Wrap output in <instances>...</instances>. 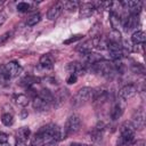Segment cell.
I'll use <instances>...</instances> for the list:
<instances>
[{
  "mask_svg": "<svg viewBox=\"0 0 146 146\" xmlns=\"http://www.w3.org/2000/svg\"><path fill=\"white\" fill-rule=\"evenodd\" d=\"M100 60H103V57L100 56V55H98V54H95V52H88L87 55H84L83 56V66L84 67H87V66H92V65H95L96 63H98V62H100Z\"/></svg>",
  "mask_w": 146,
  "mask_h": 146,
  "instance_id": "4fadbf2b",
  "label": "cell"
},
{
  "mask_svg": "<svg viewBox=\"0 0 146 146\" xmlns=\"http://www.w3.org/2000/svg\"><path fill=\"white\" fill-rule=\"evenodd\" d=\"M91 67L98 75L104 76V78H110L115 73L114 64H112L107 60H100V62L96 63L95 65H92Z\"/></svg>",
  "mask_w": 146,
  "mask_h": 146,
  "instance_id": "3957f363",
  "label": "cell"
},
{
  "mask_svg": "<svg viewBox=\"0 0 146 146\" xmlns=\"http://www.w3.org/2000/svg\"><path fill=\"white\" fill-rule=\"evenodd\" d=\"M51 102H49L48 99H46L43 96L41 95H36L34 98H33V102H32V106L35 111L38 112H44V111H48L51 106Z\"/></svg>",
  "mask_w": 146,
  "mask_h": 146,
  "instance_id": "8992f818",
  "label": "cell"
},
{
  "mask_svg": "<svg viewBox=\"0 0 146 146\" xmlns=\"http://www.w3.org/2000/svg\"><path fill=\"white\" fill-rule=\"evenodd\" d=\"M81 123H82L81 117L78 114L70 115L68 119L66 120V123H65V127H64L65 136H71V135L76 133L81 128Z\"/></svg>",
  "mask_w": 146,
  "mask_h": 146,
  "instance_id": "277c9868",
  "label": "cell"
},
{
  "mask_svg": "<svg viewBox=\"0 0 146 146\" xmlns=\"http://www.w3.org/2000/svg\"><path fill=\"white\" fill-rule=\"evenodd\" d=\"M82 36H83V35H81V34H76V35H73V36H71L70 39L65 40V41H64V43H65V44H70V43H72V42H75V41L80 40Z\"/></svg>",
  "mask_w": 146,
  "mask_h": 146,
  "instance_id": "4dcf8cb0",
  "label": "cell"
},
{
  "mask_svg": "<svg viewBox=\"0 0 146 146\" xmlns=\"http://www.w3.org/2000/svg\"><path fill=\"white\" fill-rule=\"evenodd\" d=\"M17 10L21 13H27L31 10V5L27 2H18L17 3Z\"/></svg>",
  "mask_w": 146,
  "mask_h": 146,
  "instance_id": "f546056e",
  "label": "cell"
},
{
  "mask_svg": "<svg viewBox=\"0 0 146 146\" xmlns=\"http://www.w3.org/2000/svg\"><path fill=\"white\" fill-rule=\"evenodd\" d=\"M92 94H94V89L89 88V87H83L81 89H79L76 91V94L73 96L72 98V105L74 107H79L82 106L83 104H86L90 98H92Z\"/></svg>",
  "mask_w": 146,
  "mask_h": 146,
  "instance_id": "7a4b0ae2",
  "label": "cell"
},
{
  "mask_svg": "<svg viewBox=\"0 0 146 146\" xmlns=\"http://www.w3.org/2000/svg\"><path fill=\"white\" fill-rule=\"evenodd\" d=\"M84 68L86 67L81 63H78V62H71L66 66V70L70 72V74H73V75H76V76L84 74Z\"/></svg>",
  "mask_w": 146,
  "mask_h": 146,
  "instance_id": "5bb4252c",
  "label": "cell"
},
{
  "mask_svg": "<svg viewBox=\"0 0 146 146\" xmlns=\"http://www.w3.org/2000/svg\"><path fill=\"white\" fill-rule=\"evenodd\" d=\"M15 146H26V144L23 143V141H18V140H16V145H15Z\"/></svg>",
  "mask_w": 146,
  "mask_h": 146,
  "instance_id": "74e56055",
  "label": "cell"
},
{
  "mask_svg": "<svg viewBox=\"0 0 146 146\" xmlns=\"http://www.w3.org/2000/svg\"><path fill=\"white\" fill-rule=\"evenodd\" d=\"M120 3L124 9H127L130 14H133V15H139V13L141 10L140 1H123Z\"/></svg>",
  "mask_w": 146,
  "mask_h": 146,
  "instance_id": "30bf717a",
  "label": "cell"
},
{
  "mask_svg": "<svg viewBox=\"0 0 146 146\" xmlns=\"http://www.w3.org/2000/svg\"><path fill=\"white\" fill-rule=\"evenodd\" d=\"M8 143V135L5 132H0V144Z\"/></svg>",
  "mask_w": 146,
  "mask_h": 146,
  "instance_id": "e575fe53",
  "label": "cell"
},
{
  "mask_svg": "<svg viewBox=\"0 0 146 146\" xmlns=\"http://www.w3.org/2000/svg\"><path fill=\"white\" fill-rule=\"evenodd\" d=\"M138 22H139V18H138V15H133V14H129L125 18L122 19V26H123V30L125 32H129L133 29L137 27L138 25Z\"/></svg>",
  "mask_w": 146,
  "mask_h": 146,
  "instance_id": "ba28073f",
  "label": "cell"
},
{
  "mask_svg": "<svg viewBox=\"0 0 146 146\" xmlns=\"http://www.w3.org/2000/svg\"><path fill=\"white\" fill-rule=\"evenodd\" d=\"M14 102L16 105H18L21 107H26L30 103V98L24 94H18V95L14 96Z\"/></svg>",
  "mask_w": 146,
  "mask_h": 146,
  "instance_id": "603a6c76",
  "label": "cell"
},
{
  "mask_svg": "<svg viewBox=\"0 0 146 146\" xmlns=\"http://www.w3.org/2000/svg\"><path fill=\"white\" fill-rule=\"evenodd\" d=\"M137 92V87L133 83H128L125 86H123L120 91H119V97L122 100H128L130 98H132Z\"/></svg>",
  "mask_w": 146,
  "mask_h": 146,
  "instance_id": "52a82bcc",
  "label": "cell"
},
{
  "mask_svg": "<svg viewBox=\"0 0 146 146\" xmlns=\"http://www.w3.org/2000/svg\"><path fill=\"white\" fill-rule=\"evenodd\" d=\"M11 35H13V32H11V31H10V32H6L5 34H2V35L0 36V43L6 42L8 39H10V38H11Z\"/></svg>",
  "mask_w": 146,
  "mask_h": 146,
  "instance_id": "1f68e13d",
  "label": "cell"
},
{
  "mask_svg": "<svg viewBox=\"0 0 146 146\" xmlns=\"http://www.w3.org/2000/svg\"><path fill=\"white\" fill-rule=\"evenodd\" d=\"M70 146H90V145H87V144H82V143H72Z\"/></svg>",
  "mask_w": 146,
  "mask_h": 146,
  "instance_id": "8d00e7d4",
  "label": "cell"
},
{
  "mask_svg": "<svg viewBox=\"0 0 146 146\" xmlns=\"http://www.w3.org/2000/svg\"><path fill=\"white\" fill-rule=\"evenodd\" d=\"M110 22H111V24H112V27H113L114 30H117V27H119V25H120V23H121V19H120L119 14L111 11V13H110Z\"/></svg>",
  "mask_w": 146,
  "mask_h": 146,
  "instance_id": "d4e9b609",
  "label": "cell"
},
{
  "mask_svg": "<svg viewBox=\"0 0 146 146\" xmlns=\"http://www.w3.org/2000/svg\"><path fill=\"white\" fill-rule=\"evenodd\" d=\"M110 42H117V43H121V34L117 30H113L110 34H108V40Z\"/></svg>",
  "mask_w": 146,
  "mask_h": 146,
  "instance_id": "4316f807",
  "label": "cell"
},
{
  "mask_svg": "<svg viewBox=\"0 0 146 146\" xmlns=\"http://www.w3.org/2000/svg\"><path fill=\"white\" fill-rule=\"evenodd\" d=\"M0 146H10L8 143H5V144H0Z\"/></svg>",
  "mask_w": 146,
  "mask_h": 146,
  "instance_id": "f35d334b",
  "label": "cell"
},
{
  "mask_svg": "<svg viewBox=\"0 0 146 146\" xmlns=\"http://www.w3.org/2000/svg\"><path fill=\"white\" fill-rule=\"evenodd\" d=\"M92 99H94V103H96V104H103L104 102H106L108 99V91L103 88L98 89L97 91H94Z\"/></svg>",
  "mask_w": 146,
  "mask_h": 146,
  "instance_id": "2e32d148",
  "label": "cell"
},
{
  "mask_svg": "<svg viewBox=\"0 0 146 146\" xmlns=\"http://www.w3.org/2000/svg\"><path fill=\"white\" fill-rule=\"evenodd\" d=\"M39 64L42 68L44 70H51L54 67V64H55V59L51 55L49 54H44L40 57V60H39Z\"/></svg>",
  "mask_w": 146,
  "mask_h": 146,
  "instance_id": "9a60e30c",
  "label": "cell"
},
{
  "mask_svg": "<svg viewBox=\"0 0 146 146\" xmlns=\"http://www.w3.org/2000/svg\"><path fill=\"white\" fill-rule=\"evenodd\" d=\"M110 52V56L115 59V60H120L122 58V56L124 55V49L121 46V43L117 42H110L107 41V48H106Z\"/></svg>",
  "mask_w": 146,
  "mask_h": 146,
  "instance_id": "5b68a950",
  "label": "cell"
},
{
  "mask_svg": "<svg viewBox=\"0 0 146 146\" xmlns=\"http://www.w3.org/2000/svg\"><path fill=\"white\" fill-rule=\"evenodd\" d=\"M132 125L135 129H143L145 125V113L143 110H137V112L133 113L132 115Z\"/></svg>",
  "mask_w": 146,
  "mask_h": 146,
  "instance_id": "8fae6325",
  "label": "cell"
},
{
  "mask_svg": "<svg viewBox=\"0 0 146 146\" xmlns=\"http://www.w3.org/2000/svg\"><path fill=\"white\" fill-rule=\"evenodd\" d=\"M30 137H31V130L27 127H23V128L18 129V131L16 133V140H18V141L25 143Z\"/></svg>",
  "mask_w": 146,
  "mask_h": 146,
  "instance_id": "ac0fdd59",
  "label": "cell"
},
{
  "mask_svg": "<svg viewBox=\"0 0 146 146\" xmlns=\"http://www.w3.org/2000/svg\"><path fill=\"white\" fill-rule=\"evenodd\" d=\"M104 130H105V124L103 122H98L97 125L94 128V130L91 132L92 138L95 140H99L103 137V135H104Z\"/></svg>",
  "mask_w": 146,
  "mask_h": 146,
  "instance_id": "44dd1931",
  "label": "cell"
},
{
  "mask_svg": "<svg viewBox=\"0 0 146 146\" xmlns=\"http://www.w3.org/2000/svg\"><path fill=\"white\" fill-rule=\"evenodd\" d=\"M91 42V46L97 48V49H106L107 48V40H105L103 36H96V38H92V40L90 41Z\"/></svg>",
  "mask_w": 146,
  "mask_h": 146,
  "instance_id": "7402d4cb",
  "label": "cell"
},
{
  "mask_svg": "<svg viewBox=\"0 0 146 146\" xmlns=\"http://www.w3.org/2000/svg\"><path fill=\"white\" fill-rule=\"evenodd\" d=\"M131 41L133 44L136 46H141L145 41V32L141 31V30H138V31H135L131 35Z\"/></svg>",
  "mask_w": 146,
  "mask_h": 146,
  "instance_id": "ffe728a7",
  "label": "cell"
},
{
  "mask_svg": "<svg viewBox=\"0 0 146 146\" xmlns=\"http://www.w3.org/2000/svg\"><path fill=\"white\" fill-rule=\"evenodd\" d=\"M7 14H6V11H3V10H0V27L7 22Z\"/></svg>",
  "mask_w": 146,
  "mask_h": 146,
  "instance_id": "d6a6232c",
  "label": "cell"
},
{
  "mask_svg": "<svg viewBox=\"0 0 146 146\" xmlns=\"http://www.w3.org/2000/svg\"><path fill=\"white\" fill-rule=\"evenodd\" d=\"M76 79H78V76H76V75H73V74H70V76L67 78V80H66V82H67L68 84H72V83H75V82H76Z\"/></svg>",
  "mask_w": 146,
  "mask_h": 146,
  "instance_id": "d590c367",
  "label": "cell"
},
{
  "mask_svg": "<svg viewBox=\"0 0 146 146\" xmlns=\"http://www.w3.org/2000/svg\"><path fill=\"white\" fill-rule=\"evenodd\" d=\"M79 2L78 1H63V7L66 9V10H68V11H74V10H76L78 9V7H79Z\"/></svg>",
  "mask_w": 146,
  "mask_h": 146,
  "instance_id": "484cf974",
  "label": "cell"
},
{
  "mask_svg": "<svg viewBox=\"0 0 146 146\" xmlns=\"http://www.w3.org/2000/svg\"><path fill=\"white\" fill-rule=\"evenodd\" d=\"M136 129L131 121H125L120 128V136L116 140L117 146H130L135 140Z\"/></svg>",
  "mask_w": 146,
  "mask_h": 146,
  "instance_id": "6da1fadb",
  "label": "cell"
},
{
  "mask_svg": "<svg viewBox=\"0 0 146 146\" xmlns=\"http://www.w3.org/2000/svg\"><path fill=\"white\" fill-rule=\"evenodd\" d=\"M36 81H38V79H36V78L31 76V75H26L25 78H23V79H22L21 83H22L23 86L27 87V88H31V86H32V84H34Z\"/></svg>",
  "mask_w": 146,
  "mask_h": 146,
  "instance_id": "f1b7e54d",
  "label": "cell"
},
{
  "mask_svg": "<svg viewBox=\"0 0 146 146\" xmlns=\"http://www.w3.org/2000/svg\"><path fill=\"white\" fill-rule=\"evenodd\" d=\"M6 67V71L9 75L10 79H14V78H17L22 72H23V67L17 63V62H9L5 65Z\"/></svg>",
  "mask_w": 146,
  "mask_h": 146,
  "instance_id": "9c48e42d",
  "label": "cell"
},
{
  "mask_svg": "<svg viewBox=\"0 0 146 146\" xmlns=\"http://www.w3.org/2000/svg\"><path fill=\"white\" fill-rule=\"evenodd\" d=\"M63 9H64L63 2H56L55 5H52V6L49 8V10H48V13H47V18L50 19V21H54V19L58 18L59 15L62 14Z\"/></svg>",
  "mask_w": 146,
  "mask_h": 146,
  "instance_id": "7c38bea8",
  "label": "cell"
},
{
  "mask_svg": "<svg viewBox=\"0 0 146 146\" xmlns=\"http://www.w3.org/2000/svg\"><path fill=\"white\" fill-rule=\"evenodd\" d=\"M1 122H2L6 127L13 125V123H14V116H13V114H10V113H5V114H2V116H1Z\"/></svg>",
  "mask_w": 146,
  "mask_h": 146,
  "instance_id": "83f0119b",
  "label": "cell"
},
{
  "mask_svg": "<svg viewBox=\"0 0 146 146\" xmlns=\"http://www.w3.org/2000/svg\"><path fill=\"white\" fill-rule=\"evenodd\" d=\"M40 21H41V14H40V13H34L33 15H31V16L27 18L26 25L30 26V27H32V26L36 25Z\"/></svg>",
  "mask_w": 146,
  "mask_h": 146,
  "instance_id": "cb8c5ba5",
  "label": "cell"
},
{
  "mask_svg": "<svg viewBox=\"0 0 146 146\" xmlns=\"http://www.w3.org/2000/svg\"><path fill=\"white\" fill-rule=\"evenodd\" d=\"M94 9H96L94 3H90V2L82 3L81 7H80V16L81 17H88V16H90L92 14Z\"/></svg>",
  "mask_w": 146,
  "mask_h": 146,
  "instance_id": "d6986e66",
  "label": "cell"
},
{
  "mask_svg": "<svg viewBox=\"0 0 146 146\" xmlns=\"http://www.w3.org/2000/svg\"><path fill=\"white\" fill-rule=\"evenodd\" d=\"M132 70L135 72H137V73H144V66L141 64H139V63H137V65H133Z\"/></svg>",
  "mask_w": 146,
  "mask_h": 146,
  "instance_id": "836d02e7",
  "label": "cell"
},
{
  "mask_svg": "<svg viewBox=\"0 0 146 146\" xmlns=\"http://www.w3.org/2000/svg\"><path fill=\"white\" fill-rule=\"evenodd\" d=\"M123 110H124V106H123L120 102L115 103L114 106H113L112 110H111V113H110L111 119H112L113 121H116V120L123 114Z\"/></svg>",
  "mask_w": 146,
  "mask_h": 146,
  "instance_id": "e0dca14e",
  "label": "cell"
}]
</instances>
